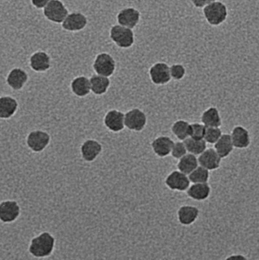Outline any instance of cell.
<instances>
[{
    "mask_svg": "<svg viewBox=\"0 0 259 260\" xmlns=\"http://www.w3.org/2000/svg\"><path fill=\"white\" fill-rule=\"evenodd\" d=\"M56 244L54 237L48 232H44L32 238L28 247V252L36 259L48 257L53 253Z\"/></svg>",
    "mask_w": 259,
    "mask_h": 260,
    "instance_id": "1",
    "label": "cell"
},
{
    "mask_svg": "<svg viewBox=\"0 0 259 260\" xmlns=\"http://www.w3.org/2000/svg\"><path fill=\"white\" fill-rule=\"evenodd\" d=\"M111 41L122 49H129L135 44V34L132 29L115 24L109 30Z\"/></svg>",
    "mask_w": 259,
    "mask_h": 260,
    "instance_id": "2",
    "label": "cell"
},
{
    "mask_svg": "<svg viewBox=\"0 0 259 260\" xmlns=\"http://www.w3.org/2000/svg\"><path fill=\"white\" fill-rule=\"evenodd\" d=\"M203 15L208 24L220 25L228 18V8L222 2L215 1L203 8Z\"/></svg>",
    "mask_w": 259,
    "mask_h": 260,
    "instance_id": "3",
    "label": "cell"
},
{
    "mask_svg": "<svg viewBox=\"0 0 259 260\" xmlns=\"http://www.w3.org/2000/svg\"><path fill=\"white\" fill-rule=\"evenodd\" d=\"M117 68L116 60L112 55L108 53H100L96 56L93 62V69L96 74L105 77H110L114 74Z\"/></svg>",
    "mask_w": 259,
    "mask_h": 260,
    "instance_id": "4",
    "label": "cell"
},
{
    "mask_svg": "<svg viewBox=\"0 0 259 260\" xmlns=\"http://www.w3.org/2000/svg\"><path fill=\"white\" fill-rule=\"evenodd\" d=\"M44 17L50 22L62 24L68 15V10L61 0H51L43 9Z\"/></svg>",
    "mask_w": 259,
    "mask_h": 260,
    "instance_id": "5",
    "label": "cell"
},
{
    "mask_svg": "<svg viewBox=\"0 0 259 260\" xmlns=\"http://www.w3.org/2000/svg\"><path fill=\"white\" fill-rule=\"evenodd\" d=\"M50 135L44 130L36 129L30 132L26 139V144L33 152H42L50 145Z\"/></svg>",
    "mask_w": 259,
    "mask_h": 260,
    "instance_id": "6",
    "label": "cell"
},
{
    "mask_svg": "<svg viewBox=\"0 0 259 260\" xmlns=\"http://www.w3.org/2000/svg\"><path fill=\"white\" fill-rule=\"evenodd\" d=\"M147 122L145 113L139 108L129 110L125 114V126L131 131H142L147 125Z\"/></svg>",
    "mask_w": 259,
    "mask_h": 260,
    "instance_id": "7",
    "label": "cell"
},
{
    "mask_svg": "<svg viewBox=\"0 0 259 260\" xmlns=\"http://www.w3.org/2000/svg\"><path fill=\"white\" fill-rule=\"evenodd\" d=\"M149 76L152 83L156 85H164L171 80L170 67L164 62H158L151 67Z\"/></svg>",
    "mask_w": 259,
    "mask_h": 260,
    "instance_id": "8",
    "label": "cell"
},
{
    "mask_svg": "<svg viewBox=\"0 0 259 260\" xmlns=\"http://www.w3.org/2000/svg\"><path fill=\"white\" fill-rule=\"evenodd\" d=\"M88 23V18L85 14L75 11L67 15L62 23V27L68 32L81 31L87 27Z\"/></svg>",
    "mask_w": 259,
    "mask_h": 260,
    "instance_id": "9",
    "label": "cell"
},
{
    "mask_svg": "<svg viewBox=\"0 0 259 260\" xmlns=\"http://www.w3.org/2000/svg\"><path fill=\"white\" fill-rule=\"evenodd\" d=\"M21 207L15 200H5L0 203V220L5 224H10L19 218Z\"/></svg>",
    "mask_w": 259,
    "mask_h": 260,
    "instance_id": "10",
    "label": "cell"
},
{
    "mask_svg": "<svg viewBox=\"0 0 259 260\" xmlns=\"http://www.w3.org/2000/svg\"><path fill=\"white\" fill-rule=\"evenodd\" d=\"M141 19V12L134 7H126L121 9L117 15L118 24L133 29L137 27Z\"/></svg>",
    "mask_w": 259,
    "mask_h": 260,
    "instance_id": "11",
    "label": "cell"
},
{
    "mask_svg": "<svg viewBox=\"0 0 259 260\" xmlns=\"http://www.w3.org/2000/svg\"><path fill=\"white\" fill-rule=\"evenodd\" d=\"M164 183L171 190L184 192L189 189L191 182L187 174L179 171H173L167 175Z\"/></svg>",
    "mask_w": 259,
    "mask_h": 260,
    "instance_id": "12",
    "label": "cell"
},
{
    "mask_svg": "<svg viewBox=\"0 0 259 260\" xmlns=\"http://www.w3.org/2000/svg\"><path fill=\"white\" fill-rule=\"evenodd\" d=\"M103 123L109 131L116 133H120L126 127L125 114L118 110H110L105 114Z\"/></svg>",
    "mask_w": 259,
    "mask_h": 260,
    "instance_id": "13",
    "label": "cell"
},
{
    "mask_svg": "<svg viewBox=\"0 0 259 260\" xmlns=\"http://www.w3.org/2000/svg\"><path fill=\"white\" fill-rule=\"evenodd\" d=\"M29 65L36 73H45L51 67V58L47 52L38 50L30 56Z\"/></svg>",
    "mask_w": 259,
    "mask_h": 260,
    "instance_id": "14",
    "label": "cell"
},
{
    "mask_svg": "<svg viewBox=\"0 0 259 260\" xmlns=\"http://www.w3.org/2000/svg\"><path fill=\"white\" fill-rule=\"evenodd\" d=\"M102 150L103 146L98 141L88 139L81 145V155L85 161L93 162L100 155Z\"/></svg>",
    "mask_w": 259,
    "mask_h": 260,
    "instance_id": "15",
    "label": "cell"
},
{
    "mask_svg": "<svg viewBox=\"0 0 259 260\" xmlns=\"http://www.w3.org/2000/svg\"><path fill=\"white\" fill-rule=\"evenodd\" d=\"M28 80V74L21 68H13L10 70L7 77L6 83L14 91H20L24 88Z\"/></svg>",
    "mask_w": 259,
    "mask_h": 260,
    "instance_id": "16",
    "label": "cell"
},
{
    "mask_svg": "<svg viewBox=\"0 0 259 260\" xmlns=\"http://www.w3.org/2000/svg\"><path fill=\"white\" fill-rule=\"evenodd\" d=\"M200 166L203 167L208 171H215L218 169L221 163L220 157L214 148H207L202 154L198 157Z\"/></svg>",
    "mask_w": 259,
    "mask_h": 260,
    "instance_id": "17",
    "label": "cell"
},
{
    "mask_svg": "<svg viewBox=\"0 0 259 260\" xmlns=\"http://www.w3.org/2000/svg\"><path fill=\"white\" fill-rule=\"evenodd\" d=\"M174 142L171 138L167 136H160L152 142L154 153L159 157H166L171 154Z\"/></svg>",
    "mask_w": 259,
    "mask_h": 260,
    "instance_id": "18",
    "label": "cell"
},
{
    "mask_svg": "<svg viewBox=\"0 0 259 260\" xmlns=\"http://www.w3.org/2000/svg\"><path fill=\"white\" fill-rule=\"evenodd\" d=\"M231 136L234 148L245 149L250 145V134L248 129L243 126H236L231 131Z\"/></svg>",
    "mask_w": 259,
    "mask_h": 260,
    "instance_id": "19",
    "label": "cell"
},
{
    "mask_svg": "<svg viewBox=\"0 0 259 260\" xmlns=\"http://www.w3.org/2000/svg\"><path fill=\"white\" fill-rule=\"evenodd\" d=\"M199 215V209L190 205L182 206L177 211L178 221L182 225H191L197 220Z\"/></svg>",
    "mask_w": 259,
    "mask_h": 260,
    "instance_id": "20",
    "label": "cell"
},
{
    "mask_svg": "<svg viewBox=\"0 0 259 260\" xmlns=\"http://www.w3.org/2000/svg\"><path fill=\"white\" fill-rule=\"evenodd\" d=\"M70 88H71V92L77 97H86L91 91L90 79L86 76H78L71 81Z\"/></svg>",
    "mask_w": 259,
    "mask_h": 260,
    "instance_id": "21",
    "label": "cell"
},
{
    "mask_svg": "<svg viewBox=\"0 0 259 260\" xmlns=\"http://www.w3.org/2000/svg\"><path fill=\"white\" fill-rule=\"evenodd\" d=\"M18 103L16 99L11 96L0 98V118L8 120L15 115L18 111Z\"/></svg>",
    "mask_w": 259,
    "mask_h": 260,
    "instance_id": "22",
    "label": "cell"
},
{
    "mask_svg": "<svg viewBox=\"0 0 259 260\" xmlns=\"http://www.w3.org/2000/svg\"><path fill=\"white\" fill-rule=\"evenodd\" d=\"M211 189L208 183H193L187 190V196L196 201L206 200L211 195Z\"/></svg>",
    "mask_w": 259,
    "mask_h": 260,
    "instance_id": "23",
    "label": "cell"
},
{
    "mask_svg": "<svg viewBox=\"0 0 259 260\" xmlns=\"http://www.w3.org/2000/svg\"><path fill=\"white\" fill-rule=\"evenodd\" d=\"M201 121L206 127H220L222 125L220 112L215 107H211L203 111L201 116Z\"/></svg>",
    "mask_w": 259,
    "mask_h": 260,
    "instance_id": "24",
    "label": "cell"
},
{
    "mask_svg": "<svg viewBox=\"0 0 259 260\" xmlns=\"http://www.w3.org/2000/svg\"><path fill=\"white\" fill-rule=\"evenodd\" d=\"M91 91L95 95L100 96L106 94L110 86V80L109 78L100 75H93L90 78Z\"/></svg>",
    "mask_w": 259,
    "mask_h": 260,
    "instance_id": "25",
    "label": "cell"
},
{
    "mask_svg": "<svg viewBox=\"0 0 259 260\" xmlns=\"http://www.w3.org/2000/svg\"><path fill=\"white\" fill-rule=\"evenodd\" d=\"M234 145L233 144L231 134H223L218 141L214 144V149L222 159L226 158L234 151Z\"/></svg>",
    "mask_w": 259,
    "mask_h": 260,
    "instance_id": "26",
    "label": "cell"
},
{
    "mask_svg": "<svg viewBox=\"0 0 259 260\" xmlns=\"http://www.w3.org/2000/svg\"><path fill=\"white\" fill-rule=\"evenodd\" d=\"M199 160L196 155L189 153L182 158L179 159L176 167H177L178 171H181L187 175H190L195 169L199 167Z\"/></svg>",
    "mask_w": 259,
    "mask_h": 260,
    "instance_id": "27",
    "label": "cell"
},
{
    "mask_svg": "<svg viewBox=\"0 0 259 260\" xmlns=\"http://www.w3.org/2000/svg\"><path fill=\"white\" fill-rule=\"evenodd\" d=\"M190 124L184 120H178L172 124V133L179 139L184 141L190 137Z\"/></svg>",
    "mask_w": 259,
    "mask_h": 260,
    "instance_id": "28",
    "label": "cell"
},
{
    "mask_svg": "<svg viewBox=\"0 0 259 260\" xmlns=\"http://www.w3.org/2000/svg\"><path fill=\"white\" fill-rule=\"evenodd\" d=\"M187 151L194 155H200L207 149V142L205 139H195L190 137L183 141Z\"/></svg>",
    "mask_w": 259,
    "mask_h": 260,
    "instance_id": "29",
    "label": "cell"
},
{
    "mask_svg": "<svg viewBox=\"0 0 259 260\" xmlns=\"http://www.w3.org/2000/svg\"><path fill=\"white\" fill-rule=\"evenodd\" d=\"M209 177V171L202 166L198 167L189 175V179L193 183H208Z\"/></svg>",
    "mask_w": 259,
    "mask_h": 260,
    "instance_id": "30",
    "label": "cell"
},
{
    "mask_svg": "<svg viewBox=\"0 0 259 260\" xmlns=\"http://www.w3.org/2000/svg\"><path fill=\"white\" fill-rule=\"evenodd\" d=\"M223 133L220 127H206L204 139L207 143L215 144L221 137Z\"/></svg>",
    "mask_w": 259,
    "mask_h": 260,
    "instance_id": "31",
    "label": "cell"
},
{
    "mask_svg": "<svg viewBox=\"0 0 259 260\" xmlns=\"http://www.w3.org/2000/svg\"><path fill=\"white\" fill-rule=\"evenodd\" d=\"M206 126L203 123H193L190 124V137L195 139H204Z\"/></svg>",
    "mask_w": 259,
    "mask_h": 260,
    "instance_id": "32",
    "label": "cell"
},
{
    "mask_svg": "<svg viewBox=\"0 0 259 260\" xmlns=\"http://www.w3.org/2000/svg\"><path fill=\"white\" fill-rule=\"evenodd\" d=\"M170 76L173 80L180 81L185 77L187 70L182 64H173L170 67Z\"/></svg>",
    "mask_w": 259,
    "mask_h": 260,
    "instance_id": "33",
    "label": "cell"
},
{
    "mask_svg": "<svg viewBox=\"0 0 259 260\" xmlns=\"http://www.w3.org/2000/svg\"><path fill=\"white\" fill-rule=\"evenodd\" d=\"M187 154V147H186L185 143L183 142H174L173 148H172L171 156L175 159L182 158V157Z\"/></svg>",
    "mask_w": 259,
    "mask_h": 260,
    "instance_id": "34",
    "label": "cell"
},
{
    "mask_svg": "<svg viewBox=\"0 0 259 260\" xmlns=\"http://www.w3.org/2000/svg\"><path fill=\"white\" fill-rule=\"evenodd\" d=\"M51 0H30L32 6L36 9H44Z\"/></svg>",
    "mask_w": 259,
    "mask_h": 260,
    "instance_id": "35",
    "label": "cell"
},
{
    "mask_svg": "<svg viewBox=\"0 0 259 260\" xmlns=\"http://www.w3.org/2000/svg\"><path fill=\"white\" fill-rule=\"evenodd\" d=\"M215 1L216 0H191L193 6L196 8H199V9H200V8H205V6Z\"/></svg>",
    "mask_w": 259,
    "mask_h": 260,
    "instance_id": "36",
    "label": "cell"
},
{
    "mask_svg": "<svg viewBox=\"0 0 259 260\" xmlns=\"http://www.w3.org/2000/svg\"><path fill=\"white\" fill-rule=\"evenodd\" d=\"M225 260H248V259L242 254H233L227 257Z\"/></svg>",
    "mask_w": 259,
    "mask_h": 260,
    "instance_id": "37",
    "label": "cell"
}]
</instances>
